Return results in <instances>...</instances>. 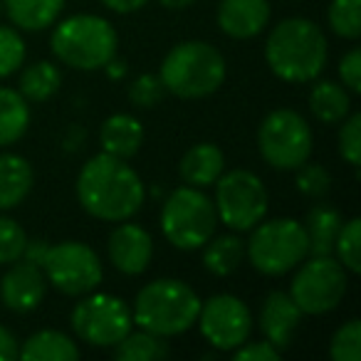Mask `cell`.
<instances>
[{"label": "cell", "instance_id": "1f68e13d", "mask_svg": "<svg viewBox=\"0 0 361 361\" xmlns=\"http://www.w3.org/2000/svg\"><path fill=\"white\" fill-rule=\"evenodd\" d=\"M27 245V235L20 223L0 213V265H13L23 260Z\"/></svg>", "mask_w": 361, "mask_h": 361}, {"label": "cell", "instance_id": "277c9868", "mask_svg": "<svg viewBox=\"0 0 361 361\" xmlns=\"http://www.w3.org/2000/svg\"><path fill=\"white\" fill-rule=\"evenodd\" d=\"M159 77L171 94L180 99H203L226 82V57L203 40L178 42L164 57Z\"/></svg>", "mask_w": 361, "mask_h": 361}, {"label": "cell", "instance_id": "ab89813d", "mask_svg": "<svg viewBox=\"0 0 361 361\" xmlns=\"http://www.w3.org/2000/svg\"><path fill=\"white\" fill-rule=\"evenodd\" d=\"M47 240H30L27 238V245H25V255H23V260H27V262H32V265H37V267H42V260H45V255H47Z\"/></svg>", "mask_w": 361, "mask_h": 361}, {"label": "cell", "instance_id": "6da1fadb", "mask_svg": "<svg viewBox=\"0 0 361 361\" xmlns=\"http://www.w3.org/2000/svg\"><path fill=\"white\" fill-rule=\"evenodd\" d=\"M77 201L92 218L121 223L141 211L146 188L126 159L102 151L92 156L77 176Z\"/></svg>", "mask_w": 361, "mask_h": 361}, {"label": "cell", "instance_id": "f35d334b", "mask_svg": "<svg viewBox=\"0 0 361 361\" xmlns=\"http://www.w3.org/2000/svg\"><path fill=\"white\" fill-rule=\"evenodd\" d=\"M18 349H20V344H18V339L13 336V331L0 324V361L18 359Z\"/></svg>", "mask_w": 361, "mask_h": 361}, {"label": "cell", "instance_id": "d6986e66", "mask_svg": "<svg viewBox=\"0 0 361 361\" xmlns=\"http://www.w3.org/2000/svg\"><path fill=\"white\" fill-rule=\"evenodd\" d=\"M99 144L104 154L129 161L131 156L139 154L141 144H144V126L136 116L124 114V111L111 114L99 129Z\"/></svg>", "mask_w": 361, "mask_h": 361}, {"label": "cell", "instance_id": "603a6c76", "mask_svg": "<svg viewBox=\"0 0 361 361\" xmlns=\"http://www.w3.org/2000/svg\"><path fill=\"white\" fill-rule=\"evenodd\" d=\"M341 216L331 206H314L307 213V221L302 223L307 235V247L310 255H331L334 252V240L339 235Z\"/></svg>", "mask_w": 361, "mask_h": 361}, {"label": "cell", "instance_id": "f1b7e54d", "mask_svg": "<svg viewBox=\"0 0 361 361\" xmlns=\"http://www.w3.org/2000/svg\"><path fill=\"white\" fill-rule=\"evenodd\" d=\"M331 255H336V260L346 267V272H351V275H359L361 272V221L359 218H349V221L341 223Z\"/></svg>", "mask_w": 361, "mask_h": 361}, {"label": "cell", "instance_id": "b9f144b4", "mask_svg": "<svg viewBox=\"0 0 361 361\" xmlns=\"http://www.w3.org/2000/svg\"><path fill=\"white\" fill-rule=\"evenodd\" d=\"M102 70L106 72V75L111 77V80H121V77L126 75V62H121V60H116V57H111L109 62H106Z\"/></svg>", "mask_w": 361, "mask_h": 361}, {"label": "cell", "instance_id": "7402d4cb", "mask_svg": "<svg viewBox=\"0 0 361 361\" xmlns=\"http://www.w3.org/2000/svg\"><path fill=\"white\" fill-rule=\"evenodd\" d=\"M65 0H6V11L13 25L27 32H40L55 25Z\"/></svg>", "mask_w": 361, "mask_h": 361}, {"label": "cell", "instance_id": "4316f807", "mask_svg": "<svg viewBox=\"0 0 361 361\" xmlns=\"http://www.w3.org/2000/svg\"><path fill=\"white\" fill-rule=\"evenodd\" d=\"M60 85H62L60 67L52 65V62H47V60H40V62H35V65L23 70L20 90L18 92H20L27 102H45L57 94Z\"/></svg>", "mask_w": 361, "mask_h": 361}, {"label": "cell", "instance_id": "4fadbf2b", "mask_svg": "<svg viewBox=\"0 0 361 361\" xmlns=\"http://www.w3.org/2000/svg\"><path fill=\"white\" fill-rule=\"evenodd\" d=\"M203 339L216 351H233L247 341L252 331V314L235 295H213L201 302L196 319Z\"/></svg>", "mask_w": 361, "mask_h": 361}, {"label": "cell", "instance_id": "52a82bcc", "mask_svg": "<svg viewBox=\"0 0 361 361\" xmlns=\"http://www.w3.org/2000/svg\"><path fill=\"white\" fill-rule=\"evenodd\" d=\"M245 255L250 265L262 275H285L310 255L305 228L295 218H275V221L262 218L247 238Z\"/></svg>", "mask_w": 361, "mask_h": 361}, {"label": "cell", "instance_id": "5b68a950", "mask_svg": "<svg viewBox=\"0 0 361 361\" xmlns=\"http://www.w3.org/2000/svg\"><path fill=\"white\" fill-rule=\"evenodd\" d=\"M50 47L62 65L72 70L94 72L102 70L111 57H116L119 37L109 20L90 13H80L52 30Z\"/></svg>", "mask_w": 361, "mask_h": 361}, {"label": "cell", "instance_id": "30bf717a", "mask_svg": "<svg viewBox=\"0 0 361 361\" xmlns=\"http://www.w3.org/2000/svg\"><path fill=\"white\" fill-rule=\"evenodd\" d=\"M349 272L334 255H312L300 262L290 285V297L302 314H326L346 295Z\"/></svg>", "mask_w": 361, "mask_h": 361}, {"label": "cell", "instance_id": "2e32d148", "mask_svg": "<svg viewBox=\"0 0 361 361\" xmlns=\"http://www.w3.org/2000/svg\"><path fill=\"white\" fill-rule=\"evenodd\" d=\"M216 20L221 32L233 40H250L260 35L270 23L267 0H221Z\"/></svg>", "mask_w": 361, "mask_h": 361}, {"label": "cell", "instance_id": "d590c367", "mask_svg": "<svg viewBox=\"0 0 361 361\" xmlns=\"http://www.w3.org/2000/svg\"><path fill=\"white\" fill-rule=\"evenodd\" d=\"M164 92H166V87H164V82H161L159 75H141V77H136L134 85H131L129 97L136 106H141V109H151V106H156L161 102Z\"/></svg>", "mask_w": 361, "mask_h": 361}, {"label": "cell", "instance_id": "484cf974", "mask_svg": "<svg viewBox=\"0 0 361 361\" xmlns=\"http://www.w3.org/2000/svg\"><path fill=\"white\" fill-rule=\"evenodd\" d=\"M30 126V106L18 90L0 87V146H11L25 136Z\"/></svg>", "mask_w": 361, "mask_h": 361}, {"label": "cell", "instance_id": "e0dca14e", "mask_svg": "<svg viewBox=\"0 0 361 361\" xmlns=\"http://www.w3.org/2000/svg\"><path fill=\"white\" fill-rule=\"evenodd\" d=\"M302 322V310L295 305L290 292L275 290L262 300L260 307V329L265 339L277 349H287L295 339V331Z\"/></svg>", "mask_w": 361, "mask_h": 361}, {"label": "cell", "instance_id": "8d00e7d4", "mask_svg": "<svg viewBox=\"0 0 361 361\" xmlns=\"http://www.w3.org/2000/svg\"><path fill=\"white\" fill-rule=\"evenodd\" d=\"M339 77H341V85H344L351 94H361V52H359V47H351V50L339 60Z\"/></svg>", "mask_w": 361, "mask_h": 361}, {"label": "cell", "instance_id": "7c38bea8", "mask_svg": "<svg viewBox=\"0 0 361 361\" xmlns=\"http://www.w3.org/2000/svg\"><path fill=\"white\" fill-rule=\"evenodd\" d=\"M42 272L45 280L67 297H82L97 290L104 275L94 247L80 240H65L47 247Z\"/></svg>", "mask_w": 361, "mask_h": 361}, {"label": "cell", "instance_id": "8fae6325", "mask_svg": "<svg viewBox=\"0 0 361 361\" xmlns=\"http://www.w3.org/2000/svg\"><path fill=\"white\" fill-rule=\"evenodd\" d=\"M134 326L131 307L106 292H87L72 310V329L90 346H114Z\"/></svg>", "mask_w": 361, "mask_h": 361}, {"label": "cell", "instance_id": "ffe728a7", "mask_svg": "<svg viewBox=\"0 0 361 361\" xmlns=\"http://www.w3.org/2000/svg\"><path fill=\"white\" fill-rule=\"evenodd\" d=\"M35 171L25 156L0 154V211L20 206L32 191Z\"/></svg>", "mask_w": 361, "mask_h": 361}, {"label": "cell", "instance_id": "9c48e42d", "mask_svg": "<svg viewBox=\"0 0 361 361\" xmlns=\"http://www.w3.org/2000/svg\"><path fill=\"white\" fill-rule=\"evenodd\" d=\"M260 156L280 171H295L312 154V129L295 109H272L257 129Z\"/></svg>", "mask_w": 361, "mask_h": 361}, {"label": "cell", "instance_id": "9a60e30c", "mask_svg": "<svg viewBox=\"0 0 361 361\" xmlns=\"http://www.w3.org/2000/svg\"><path fill=\"white\" fill-rule=\"evenodd\" d=\"M106 255L121 275H141L151 265L154 240L141 226L121 221V226H116L106 240Z\"/></svg>", "mask_w": 361, "mask_h": 361}, {"label": "cell", "instance_id": "44dd1931", "mask_svg": "<svg viewBox=\"0 0 361 361\" xmlns=\"http://www.w3.org/2000/svg\"><path fill=\"white\" fill-rule=\"evenodd\" d=\"M18 359L27 361H77L80 349L67 334L57 329H42L27 336L25 344L18 349Z\"/></svg>", "mask_w": 361, "mask_h": 361}, {"label": "cell", "instance_id": "d4e9b609", "mask_svg": "<svg viewBox=\"0 0 361 361\" xmlns=\"http://www.w3.org/2000/svg\"><path fill=\"white\" fill-rule=\"evenodd\" d=\"M245 257V240L235 233L231 235H211L203 245V267L216 277H228L240 267Z\"/></svg>", "mask_w": 361, "mask_h": 361}, {"label": "cell", "instance_id": "e575fe53", "mask_svg": "<svg viewBox=\"0 0 361 361\" xmlns=\"http://www.w3.org/2000/svg\"><path fill=\"white\" fill-rule=\"evenodd\" d=\"M339 154L344 156V161L354 169H359L361 161V114H346L341 119V131H339Z\"/></svg>", "mask_w": 361, "mask_h": 361}, {"label": "cell", "instance_id": "f546056e", "mask_svg": "<svg viewBox=\"0 0 361 361\" xmlns=\"http://www.w3.org/2000/svg\"><path fill=\"white\" fill-rule=\"evenodd\" d=\"M329 27L344 40H356L361 35V0H331Z\"/></svg>", "mask_w": 361, "mask_h": 361}, {"label": "cell", "instance_id": "ba28073f", "mask_svg": "<svg viewBox=\"0 0 361 361\" xmlns=\"http://www.w3.org/2000/svg\"><path fill=\"white\" fill-rule=\"evenodd\" d=\"M216 186V206L218 221L235 233L252 231L267 213V188L262 178L252 171L235 169L223 171Z\"/></svg>", "mask_w": 361, "mask_h": 361}, {"label": "cell", "instance_id": "836d02e7", "mask_svg": "<svg viewBox=\"0 0 361 361\" xmlns=\"http://www.w3.org/2000/svg\"><path fill=\"white\" fill-rule=\"evenodd\" d=\"M297 171V191L310 198H324L331 188V176L322 164H302Z\"/></svg>", "mask_w": 361, "mask_h": 361}, {"label": "cell", "instance_id": "4dcf8cb0", "mask_svg": "<svg viewBox=\"0 0 361 361\" xmlns=\"http://www.w3.org/2000/svg\"><path fill=\"white\" fill-rule=\"evenodd\" d=\"M329 354L334 361H361V322L349 319L334 331L329 341Z\"/></svg>", "mask_w": 361, "mask_h": 361}, {"label": "cell", "instance_id": "83f0119b", "mask_svg": "<svg viewBox=\"0 0 361 361\" xmlns=\"http://www.w3.org/2000/svg\"><path fill=\"white\" fill-rule=\"evenodd\" d=\"M169 356V344L164 336H156L146 329L129 331L114 344V359L119 361H159Z\"/></svg>", "mask_w": 361, "mask_h": 361}, {"label": "cell", "instance_id": "8992f818", "mask_svg": "<svg viewBox=\"0 0 361 361\" xmlns=\"http://www.w3.org/2000/svg\"><path fill=\"white\" fill-rule=\"evenodd\" d=\"M218 213L203 188L178 186L161 206V233L178 250H198L216 233Z\"/></svg>", "mask_w": 361, "mask_h": 361}, {"label": "cell", "instance_id": "7bdbcfd3", "mask_svg": "<svg viewBox=\"0 0 361 361\" xmlns=\"http://www.w3.org/2000/svg\"><path fill=\"white\" fill-rule=\"evenodd\" d=\"M159 3L169 11H183V8L193 6V0H159Z\"/></svg>", "mask_w": 361, "mask_h": 361}, {"label": "cell", "instance_id": "d6a6232c", "mask_svg": "<svg viewBox=\"0 0 361 361\" xmlns=\"http://www.w3.org/2000/svg\"><path fill=\"white\" fill-rule=\"evenodd\" d=\"M25 62V42L16 27H0V80L11 77Z\"/></svg>", "mask_w": 361, "mask_h": 361}, {"label": "cell", "instance_id": "ac0fdd59", "mask_svg": "<svg viewBox=\"0 0 361 361\" xmlns=\"http://www.w3.org/2000/svg\"><path fill=\"white\" fill-rule=\"evenodd\" d=\"M226 171V156L211 141H203V144H196L183 154L178 164V173L183 178V183L196 188H208L213 186L221 173Z\"/></svg>", "mask_w": 361, "mask_h": 361}, {"label": "cell", "instance_id": "cb8c5ba5", "mask_svg": "<svg viewBox=\"0 0 361 361\" xmlns=\"http://www.w3.org/2000/svg\"><path fill=\"white\" fill-rule=\"evenodd\" d=\"M310 109L322 124H339L351 111V97L344 85L322 80L310 92Z\"/></svg>", "mask_w": 361, "mask_h": 361}, {"label": "cell", "instance_id": "5bb4252c", "mask_svg": "<svg viewBox=\"0 0 361 361\" xmlns=\"http://www.w3.org/2000/svg\"><path fill=\"white\" fill-rule=\"evenodd\" d=\"M47 292V280L42 267L27 260H18L0 277V302L16 314L35 312Z\"/></svg>", "mask_w": 361, "mask_h": 361}, {"label": "cell", "instance_id": "3957f363", "mask_svg": "<svg viewBox=\"0 0 361 361\" xmlns=\"http://www.w3.org/2000/svg\"><path fill=\"white\" fill-rule=\"evenodd\" d=\"M201 297L191 285L173 277L154 280L136 292L131 317L139 329H146L156 336H178L188 331L198 319Z\"/></svg>", "mask_w": 361, "mask_h": 361}, {"label": "cell", "instance_id": "74e56055", "mask_svg": "<svg viewBox=\"0 0 361 361\" xmlns=\"http://www.w3.org/2000/svg\"><path fill=\"white\" fill-rule=\"evenodd\" d=\"M235 361H275L280 359V349L270 341H243L238 349H233Z\"/></svg>", "mask_w": 361, "mask_h": 361}, {"label": "cell", "instance_id": "60d3db41", "mask_svg": "<svg viewBox=\"0 0 361 361\" xmlns=\"http://www.w3.org/2000/svg\"><path fill=\"white\" fill-rule=\"evenodd\" d=\"M109 11H114V13H121V16H126V13H136V11H141V8L149 3V0H102Z\"/></svg>", "mask_w": 361, "mask_h": 361}, {"label": "cell", "instance_id": "7a4b0ae2", "mask_svg": "<svg viewBox=\"0 0 361 361\" xmlns=\"http://www.w3.org/2000/svg\"><path fill=\"white\" fill-rule=\"evenodd\" d=\"M265 60L272 75L292 85H305L322 75L326 65V37L314 20H280L265 42Z\"/></svg>", "mask_w": 361, "mask_h": 361}]
</instances>
